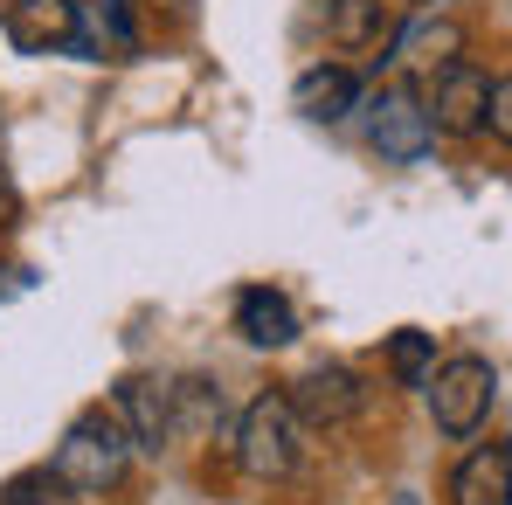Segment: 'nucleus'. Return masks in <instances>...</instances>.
<instances>
[{"label":"nucleus","instance_id":"obj_1","mask_svg":"<svg viewBox=\"0 0 512 505\" xmlns=\"http://www.w3.org/2000/svg\"><path fill=\"white\" fill-rule=\"evenodd\" d=\"M132 429L118 409H84V416L63 429V443H56V478L77 492V499H104V492H118L125 485V471H132Z\"/></svg>","mask_w":512,"mask_h":505},{"label":"nucleus","instance_id":"obj_2","mask_svg":"<svg viewBox=\"0 0 512 505\" xmlns=\"http://www.w3.org/2000/svg\"><path fill=\"white\" fill-rule=\"evenodd\" d=\"M305 416L291 409V395H256L250 409H243V422H236V464L250 471V478H263V485H277V478H291L298 471V457H305Z\"/></svg>","mask_w":512,"mask_h":505},{"label":"nucleus","instance_id":"obj_3","mask_svg":"<svg viewBox=\"0 0 512 505\" xmlns=\"http://www.w3.org/2000/svg\"><path fill=\"white\" fill-rule=\"evenodd\" d=\"M492 395H499V374L485 353H457L429 374V416L443 436H478V422L492 416Z\"/></svg>","mask_w":512,"mask_h":505},{"label":"nucleus","instance_id":"obj_4","mask_svg":"<svg viewBox=\"0 0 512 505\" xmlns=\"http://www.w3.org/2000/svg\"><path fill=\"white\" fill-rule=\"evenodd\" d=\"M367 139H374V153H381V160H395V167H416L429 146H436L429 97H416L409 84L374 90V104H367Z\"/></svg>","mask_w":512,"mask_h":505},{"label":"nucleus","instance_id":"obj_5","mask_svg":"<svg viewBox=\"0 0 512 505\" xmlns=\"http://www.w3.org/2000/svg\"><path fill=\"white\" fill-rule=\"evenodd\" d=\"M429 118H436V132H443V139H478V132H485V118H492V77H485V70H471V63L457 56L450 70H436V77H429Z\"/></svg>","mask_w":512,"mask_h":505},{"label":"nucleus","instance_id":"obj_6","mask_svg":"<svg viewBox=\"0 0 512 505\" xmlns=\"http://www.w3.org/2000/svg\"><path fill=\"white\" fill-rule=\"evenodd\" d=\"M7 42L21 56H63L84 42V7L77 0H7Z\"/></svg>","mask_w":512,"mask_h":505},{"label":"nucleus","instance_id":"obj_7","mask_svg":"<svg viewBox=\"0 0 512 505\" xmlns=\"http://www.w3.org/2000/svg\"><path fill=\"white\" fill-rule=\"evenodd\" d=\"M388 49H395V56H388L395 70H409V77H436V70H450V63L464 56V21L423 7V14H409V21L395 28Z\"/></svg>","mask_w":512,"mask_h":505},{"label":"nucleus","instance_id":"obj_8","mask_svg":"<svg viewBox=\"0 0 512 505\" xmlns=\"http://www.w3.org/2000/svg\"><path fill=\"white\" fill-rule=\"evenodd\" d=\"M284 395H291V409L312 422V429H340V422H353L360 409H367V388H360V374H353V367H340V360H326V367L298 374Z\"/></svg>","mask_w":512,"mask_h":505},{"label":"nucleus","instance_id":"obj_9","mask_svg":"<svg viewBox=\"0 0 512 505\" xmlns=\"http://www.w3.org/2000/svg\"><path fill=\"white\" fill-rule=\"evenodd\" d=\"M118 416H125L139 450L160 457L173 436H180V422H173V381H160V374H125L118 381Z\"/></svg>","mask_w":512,"mask_h":505},{"label":"nucleus","instance_id":"obj_10","mask_svg":"<svg viewBox=\"0 0 512 505\" xmlns=\"http://www.w3.org/2000/svg\"><path fill=\"white\" fill-rule=\"evenodd\" d=\"M402 28V0H333L326 7V42L346 56H374L388 49Z\"/></svg>","mask_w":512,"mask_h":505},{"label":"nucleus","instance_id":"obj_11","mask_svg":"<svg viewBox=\"0 0 512 505\" xmlns=\"http://www.w3.org/2000/svg\"><path fill=\"white\" fill-rule=\"evenodd\" d=\"M450 505H512V443H478L450 471Z\"/></svg>","mask_w":512,"mask_h":505},{"label":"nucleus","instance_id":"obj_12","mask_svg":"<svg viewBox=\"0 0 512 505\" xmlns=\"http://www.w3.org/2000/svg\"><path fill=\"white\" fill-rule=\"evenodd\" d=\"M291 104H298L305 118H319V125H340L346 111L360 104V77H353L346 63H312V70L291 84Z\"/></svg>","mask_w":512,"mask_h":505},{"label":"nucleus","instance_id":"obj_13","mask_svg":"<svg viewBox=\"0 0 512 505\" xmlns=\"http://www.w3.org/2000/svg\"><path fill=\"white\" fill-rule=\"evenodd\" d=\"M236 333L250 339V346H291V339H298V312H291L284 291L250 284V291L236 298Z\"/></svg>","mask_w":512,"mask_h":505},{"label":"nucleus","instance_id":"obj_14","mask_svg":"<svg viewBox=\"0 0 512 505\" xmlns=\"http://www.w3.org/2000/svg\"><path fill=\"white\" fill-rule=\"evenodd\" d=\"M173 422H180V436L215 429V422H222V381H208V374L173 381Z\"/></svg>","mask_w":512,"mask_h":505},{"label":"nucleus","instance_id":"obj_15","mask_svg":"<svg viewBox=\"0 0 512 505\" xmlns=\"http://www.w3.org/2000/svg\"><path fill=\"white\" fill-rule=\"evenodd\" d=\"M388 367H395V381L402 388H429V374H436V339L429 333H395L388 339Z\"/></svg>","mask_w":512,"mask_h":505},{"label":"nucleus","instance_id":"obj_16","mask_svg":"<svg viewBox=\"0 0 512 505\" xmlns=\"http://www.w3.org/2000/svg\"><path fill=\"white\" fill-rule=\"evenodd\" d=\"M0 505H84L56 471H21V478H7L0 485Z\"/></svg>","mask_w":512,"mask_h":505},{"label":"nucleus","instance_id":"obj_17","mask_svg":"<svg viewBox=\"0 0 512 505\" xmlns=\"http://www.w3.org/2000/svg\"><path fill=\"white\" fill-rule=\"evenodd\" d=\"M485 132L512 146V77H492V118H485Z\"/></svg>","mask_w":512,"mask_h":505},{"label":"nucleus","instance_id":"obj_18","mask_svg":"<svg viewBox=\"0 0 512 505\" xmlns=\"http://www.w3.org/2000/svg\"><path fill=\"white\" fill-rule=\"evenodd\" d=\"M7 222H14V187L0 180V229H7Z\"/></svg>","mask_w":512,"mask_h":505},{"label":"nucleus","instance_id":"obj_19","mask_svg":"<svg viewBox=\"0 0 512 505\" xmlns=\"http://www.w3.org/2000/svg\"><path fill=\"white\" fill-rule=\"evenodd\" d=\"M388 505H423V499H416V492H395V499H388Z\"/></svg>","mask_w":512,"mask_h":505}]
</instances>
